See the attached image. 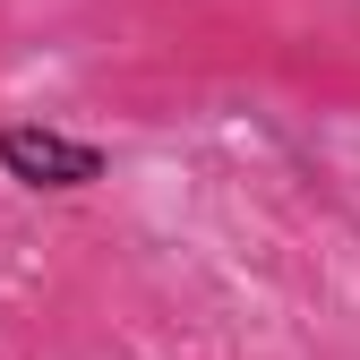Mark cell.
Returning a JSON list of instances; mask_svg holds the SVG:
<instances>
[{"instance_id": "6da1fadb", "label": "cell", "mask_w": 360, "mask_h": 360, "mask_svg": "<svg viewBox=\"0 0 360 360\" xmlns=\"http://www.w3.org/2000/svg\"><path fill=\"white\" fill-rule=\"evenodd\" d=\"M0 172H9L18 189H34V198H77V189H95V180L112 172V155L95 138H69V129L9 120L0 129Z\"/></svg>"}]
</instances>
